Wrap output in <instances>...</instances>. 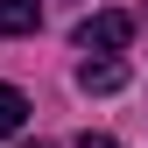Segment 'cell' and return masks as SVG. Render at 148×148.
Returning <instances> with one entry per match:
<instances>
[{
	"instance_id": "6da1fadb",
	"label": "cell",
	"mask_w": 148,
	"mask_h": 148,
	"mask_svg": "<svg viewBox=\"0 0 148 148\" xmlns=\"http://www.w3.org/2000/svg\"><path fill=\"white\" fill-rule=\"evenodd\" d=\"M71 42H78L85 57H120V49L134 42V14H120V7H106V14H85V21L71 28Z\"/></svg>"
},
{
	"instance_id": "7a4b0ae2",
	"label": "cell",
	"mask_w": 148,
	"mask_h": 148,
	"mask_svg": "<svg viewBox=\"0 0 148 148\" xmlns=\"http://www.w3.org/2000/svg\"><path fill=\"white\" fill-rule=\"evenodd\" d=\"M127 85V64L120 57H85L78 64V92H120Z\"/></svg>"
},
{
	"instance_id": "3957f363",
	"label": "cell",
	"mask_w": 148,
	"mask_h": 148,
	"mask_svg": "<svg viewBox=\"0 0 148 148\" xmlns=\"http://www.w3.org/2000/svg\"><path fill=\"white\" fill-rule=\"evenodd\" d=\"M42 28V0H0V35H35Z\"/></svg>"
},
{
	"instance_id": "277c9868",
	"label": "cell",
	"mask_w": 148,
	"mask_h": 148,
	"mask_svg": "<svg viewBox=\"0 0 148 148\" xmlns=\"http://www.w3.org/2000/svg\"><path fill=\"white\" fill-rule=\"evenodd\" d=\"M21 120H28V99H21L14 85H0V141H14V134H21Z\"/></svg>"
},
{
	"instance_id": "5b68a950",
	"label": "cell",
	"mask_w": 148,
	"mask_h": 148,
	"mask_svg": "<svg viewBox=\"0 0 148 148\" xmlns=\"http://www.w3.org/2000/svg\"><path fill=\"white\" fill-rule=\"evenodd\" d=\"M71 148H120V141H113V134H78Z\"/></svg>"
}]
</instances>
